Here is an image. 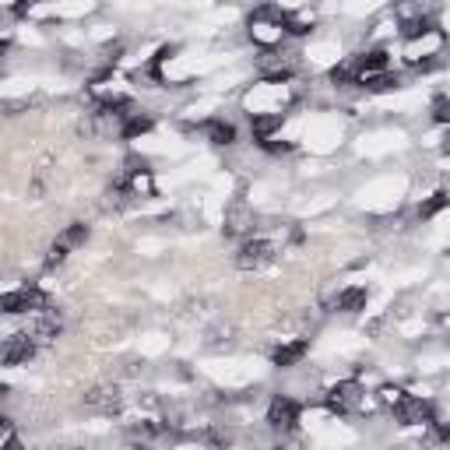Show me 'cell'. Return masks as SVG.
<instances>
[{"label":"cell","mask_w":450,"mask_h":450,"mask_svg":"<svg viewBox=\"0 0 450 450\" xmlns=\"http://www.w3.org/2000/svg\"><path fill=\"white\" fill-rule=\"evenodd\" d=\"M362 398H366V390L359 380H338L331 390H327V412L331 415H349L356 408H362Z\"/></svg>","instance_id":"6da1fadb"},{"label":"cell","mask_w":450,"mask_h":450,"mask_svg":"<svg viewBox=\"0 0 450 450\" xmlns=\"http://www.w3.org/2000/svg\"><path fill=\"white\" fill-rule=\"evenodd\" d=\"M289 32V18L285 15H274V11H257L253 18H250V39L257 42V46H278L281 42V35Z\"/></svg>","instance_id":"7a4b0ae2"},{"label":"cell","mask_w":450,"mask_h":450,"mask_svg":"<svg viewBox=\"0 0 450 450\" xmlns=\"http://www.w3.org/2000/svg\"><path fill=\"white\" fill-rule=\"evenodd\" d=\"M274 257H278L274 240H267V236H250V240H243V247H240V253H236V264H240L243 271H260V267L271 264Z\"/></svg>","instance_id":"3957f363"},{"label":"cell","mask_w":450,"mask_h":450,"mask_svg":"<svg viewBox=\"0 0 450 450\" xmlns=\"http://www.w3.org/2000/svg\"><path fill=\"white\" fill-rule=\"evenodd\" d=\"M440 46H443V35H440L436 28H429V32L408 39V46H405V60L415 64V67H429L433 56L440 53Z\"/></svg>","instance_id":"277c9868"},{"label":"cell","mask_w":450,"mask_h":450,"mask_svg":"<svg viewBox=\"0 0 450 450\" xmlns=\"http://www.w3.org/2000/svg\"><path fill=\"white\" fill-rule=\"evenodd\" d=\"M42 306H49V303H46V296H42L35 285H22V289H11V292L4 296V313H8V317L35 313V310H42Z\"/></svg>","instance_id":"5b68a950"},{"label":"cell","mask_w":450,"mask_h":450,"mask_svg":"<svg viewBox=\"0 0 450 450\" xmlns=\"http://www.w3.org/2000/svg\"><path fill=\"white\" fill-rule=\"evenodd\" d=\"M299 422V405L289 398V394H274L271 398V405H267V426L271 429H292Z\"/></svg>","instance_id":"8992f818"},{"label":"cell","mask_w":450,"mask_h":450,"mask_svg":"<svg viewBox=\"0 0 450 450\" xmlns=\"http://www.w3.org/2000/svg\"><path fill=\"white\" fill-rule=\"evenodd\" d=\"M35 338L28 334V331H15V334H8L4 338V366H22V362H28L32 356H35Z\"/></svg>","instance_id":"52a82bcc"},{"label":"cell","mask_w":450,"mask_h":450,"mask_svg":"<svg viewBox=\"0 0 450 450\" xmlns=\"http://www.w3.org/2000/svg\"><path fill=\"white\" fill-rule=\"evenodd\" d=\"M85 405H88V408H95V412H106V415L120 412V405H124V398H120V387H109V383L92 387V390L85 394Z\"/></svg>","instance_id":"ba28073f"},{"label":"cell","mask_w":450,"mask_h":450,"mask_svg":"<svg viewBox=\"0 0 450 450\" xmlns=\"http://www.w3.org/2000/svg\"><path fill=\"white\" fill-rule=\"evenodd\" d=\"M398 419L405 426H422V422H433V405L415 398V394H408V398L398 405Z\"/></svg>","instance_id":"9c48e42d"},{"label":"cell","mask_w":450,"mask_h":450,"mask_svg":"<svg viewBox=\"0 0 450 450\" xmlns=\"http://www.w3.org/2000/svg\"><path fill=\"white\" fill-rule=\"evenodd\" d=\"M334 310H342V313H359V310H366V289H362V285L342 289V292H338V299H334Z\"/></svg>","instance_id":"30bf717a"},{"label":"cell","mask_w":450,"mask_h":450,"mask_svg":"<svg viewBox=\"0 0 450 450\" xmlns=\"http://www.w3.org/2000/svg\"><path fill=\"white\" fill-rule=\"evenodd\" d=\"M253 141H267L274 138V131H281V112H253Z\"/></svg>","instance_id":"8fae6325"},{"label":"cell","mask_w":450,"mask_h":450,"mask_svg":"<svg viewBox=\"0 0 450 450\" xmlns=\"http://www.w3.org/2000/svg\"><path fill=\"white\" fill-rule=\"evenodd\" d=\"M222 229H225V236H240V233H247V229H253V218H250V211L247 208H233L229 215H225V225H222Z\"/></svg>","instance_id":"7c38bea8"},{"label":"cell","mask_w":450,"mask_h":450,"mask_svg":"<svg viewBox=\"0 0 450 450\" xmlns=\"http://www.w3.org/2000/svg\"><path fill=\"white\" fill-rule=\"evenodd\" d=\"M306 356V342H289L274 352V366H296Z\"/></svg>","instance_id":"4fadbf2b"},{"label":"cell","mask_w":450,"mask_h":450,"mask_svg":"<svg viewBox=\"0 0 450 450\" xmlns=\"http://www.w3.org/2000/svg\"><path fill=\"white\" fill-rule=\"evenodd\" d=\"M208 141L211 144H233L236 141V127L225 124V120H211L208 124Z\"/></svg>","instance_id":"5bb4252c"},{"label":"cell","mask_w":450,"mask_h":450,"mask_svg":"<svg viewBox=\"0 0 450 450\" xmlns=\"http://www.w3.org/2000/svg\"><path fill=\"white\" fill-rule=\"evenodd\" d=\"M408 398V394L401 390V387H380V394H376V401L383 405V408H394V412H398V405Z\"/></svg>","instance_id":"9a60e30c"},{"label":"cell","mask_w":450,"mask_h":450,"mask_svg":"<svg viewBox=\"0 0 450 450\" xmlns=\"http://www.w3.org/2000/svg\"><path fill=\"white\" fill-rule=\"evenodd\" d=\"M60 240H64V243H67L71 250H78V247H81V243L88 240V225H81V222H74V225H71V229H64V233H60Z\"/></svg>","instance_id":"2e32d148"},{"label":"cell","mask_w":450,"mask_h":450,"mask_svg":"<svg viewBox=\"0 0 450 450\" xmlns=\"http://www.w3.org/2000/svg\"><path fill=\"white\" fill-rule=\"evenodd\" d=\"M447 204H450V197H447V194H433V197L419 208V215H422V218H433V215H436V211H443Z\"/></svg>","instance_id":"e0dca14e"},{"label":"cell","mask_w":450,"mask_h":450,"mask_svg":"<svg viewBox=\"0 0 450 450\" xmlns=\"http://www.w3.org/2000/svg\"><path fill=\"white\" fill-rule=\"evenodd\" d=\"M433 120H436V124H443V127H450V99H443V95H440V99L433 102Z\"/></svg>","instance_id":"ac0fdd59"},{"label":"cell","mask_w":450,"mask_h":450,"mask_svg":"<svg viewBox=\"0 0 450 450\" xmlns=\"http://www.w3.org/2000/svg\"><path fill=\"white\" fill-rule=\"evenodd\" d=\"M310 28H313V18H310L306 11H303V15H292V18H289V32H296V35H306Z\"/></svg>","instance_id":"d6986e66"}]
</instances>
